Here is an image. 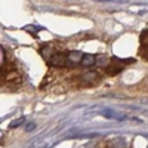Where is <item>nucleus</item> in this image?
Instances as JSON below:
<instances>
[{"label":"nucleus","instance_id":"obj_1","mask_svg":"<svg viewBox=\"0 0 148 148\" xmlns=\"http://www.w3.org/2000/svg\"><path fill=\"white\" fill-rule=\"evenodd\" d=\"M67 61H68V58H67L65 55H62V53H55V55L51 56V59H49V64L53 65V67H64V65L67 64Z\"/></svg>","mask_w":148,"mask_h":148},{"label":"nucleus","instance_id":"obj_2","mask_svg":"<svg viewBox=\"0 0 148 148\" xmlns=\"http://www.w3.org/2000/svg\"><path fill=\"white\" fill-rule=\"evenodd\" d=\"M139 53L142 55V58L148 59V30L141 34V49H139Z\"/></svg>","mask_w":148,"mask_h":148},{"label":"nucleus","instance_id":"obj_3","mask_svg":"<svg viewBox=\"0 0 148 148\" xmlns=\"http://www.w3.org/2000/svg\"><path fill=\"white\" fill-rule=\"evenodd\" d=\"M84 53L79 52V51H73V52H68L67 53V58H68V62L70 64H82V59H83Z\"/></svg>","mask_w":148,"mask_h":148},{"label":"nucleus","instance_id":"obj_4","mask_svg":"<svg viewBox=\"0 0 148 148\" xmlns=\"http://www.w3.org/2000/svg\"><path fill=\"white\" fill-rule=\"evenodd\" d=\"M95 61H96V58H95L93 55L86 53V55L83 56V59H82V65H84V67H92V65L95 64Z\"/></svg>","mask_w":148,"mask_h":148},{"label":"nucleus","instance_id":"obj_5","mask_svg":"<svg viewBox=\"0 0 148 148\" xmlns=\"http://www.w3.org/2000/svg\"><path fill=\"white\" fill-rule=\"evenodd\" d=\"M22 123H24V117H21V119H18L16 121H14V123H12V125H10V127H16V126L22 125Z\"/></svg>","mask_w":148,"mask_h":148},{"label":"nucleus","instance_id":"obj_6","mask_svg":"<svg viewBox=\"0 0 148 148\" xmlns=\"http://www.w3.org/2000/svg\"><path fill=\"white\" fill-rule=\"evenodd\" d=\"M25 129H27V130H33V129H34V123H30V125H28Z\"/></svg>","mask_w":148,"mask_h":148}]
</instances>
